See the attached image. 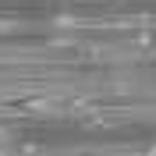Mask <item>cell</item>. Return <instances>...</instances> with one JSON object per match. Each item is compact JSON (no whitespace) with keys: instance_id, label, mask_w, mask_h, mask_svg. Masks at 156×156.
Instances as JSON below:
<instances>
[]
</instances>
